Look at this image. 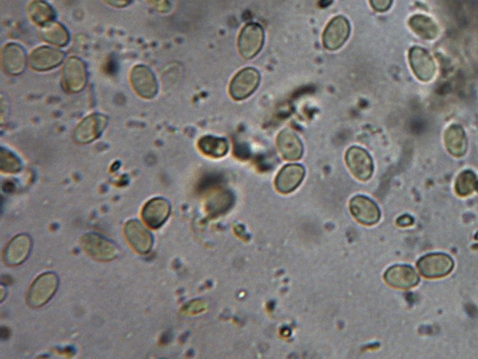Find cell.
<instances>
[{"instance_id": "cell-1", "label": "cell", "mask_w": 478, "mask_h": 359, "mask_svg": "<svg viewBox=\"0 0 478 359\" xmlns=\"http://www.w3.org/2000/svg\"><path fill=\"white\" fill-rule=\"evenodd\" d=\"M59 286V278L53 273L41 274L29 289L27 303L32 308H41L51 300Z\"/></svg>"}, {"instance_id": "cell-2", "label": "cell", "mask_w": 478, "mask_h": 359, "mask_svg": "<svg viewBox=\"0 0 478 359\" xmlns=\"http://www.w3.org/2000/svg\"><path fill=\"white\" fill-rule=\"evenodd\" d=\"M82 246L95 260L109 261L119 254L116 244L97 233L86 234L81 239Z\"/></svg>"}, {"instance_id": "cell-3", "label": "cell", "mask_w": 478, "mask_h": 359, "mask_svg": "<svg viewBox=\"0 0 478 359\" xmlns=\"http://www.w3.org/2000/svg\"><path fill=\"white\" fill-rule=\"evenodd\" d=\"M264 30L258 24H249L241 31L238 37V49L241 57L245 59L255 58L260 53L264 44Z\"/></svg>"}, {"instance_id": "cell-4", "label": "cell", "mask_w": 478, "mask_h": 359, "mask_svg": "<svg viewBox=\"0 0 478 359\" xmlns=\"http://www.w3.org/2000/svg\"><path fill=\"white\" fill-rule=\"evenodd\" d=\"M455 263L449 255L444 253L428 254L418 261L417 268L426 278H442L449 275L454 269Z\"/></svg>"}, {"instance_id": "cell-5", "label": "cell", "mask_w": 478, "mask_h": 359, "mask_svg": "<svg viewBox=\"0 0 478 359\" xmlns=\"http://www.w3.org/2000/svg\"><path fill=\"white\" fill-rule=\"evenodd\" d=\"M260 83V72L248 67L239 71L230 84V94L236 101L247 99L256 91Z\"/></svg>"}, {"instance_id": "cell-6", "label": "cell", "mask_w": 478, "mask_h": 359, "mask_svg": "<svg viewBox=\"0 0 478 359\" xmlns=\"http://www.w3.org/2000/svg\"><path fill=\"white\" fill-rule=\"evenodd\" d=\"M350 34V24L345 17H334L323 32V46L329 51L340 49L347 41Z\"/></svg>"}, {"instance_id": "cell-7", "label": "cell", "mask_w": 478, "mask_h": 359, "mask_svg": "<svg viewBox=\"0 0 478 359\" xmlns=\"http://www.w3.org/2000/svg\"><path fill=\"white\" fill-rule=\"evenodd\" d=\"M345 160L353 176L360 181H367L372 176L373 161L365 149L360 147H351L348 149Z\"/></svg>"}, {"instance_id": "cell-8", "label": "cell", "mask_w": 478, "mask_h": 359, "mask_svg": "<svg viewBox=\"0 0 478 359\" xmlns=\"http://www.w3.org/2000/svg\"><path fill=\"white\" fill-rule=\"evenodd\" d=\"M108 125V117L92 114L86 117L74 131V140L78 144H87L98 138Z\"/></svg>"}, {"instance_id": "cell-9", "label": "cell", "mask_w": 478, "mask_h": 359, "mask_svg": "<svg viewBox=\"0 0 478 359\" xmlns=\"http://www.w3.org/2000/svg\"><path fill=\"white\" fill-rule=\"evenodd\" d=\"M62 73V82L67 91H83L87 80L86 67L83 61L78 58L69 59L64 67Z\"/></svg>"}, {"instance_id": "cell-10", "label": "cell", "mask_w": 478, "mask_h": 359, "mask_svg": "<svg viewBox=\"0 0 478 359\" xmlns=\"http://www.w3.org/2000/svg\"><path fill=\"white\" fill-rule=\"evenodd\" d=\"M408 58L413 72L420 81H432L437 72V66L429 52L421 47H412L408 54Z\"/></svg>"}, {"instance_id": "cell-11", "label": "cell", "mask_w": 478, "mask_h": 359, "mask_svg": "<svg viewBox=\"0 0 478 359\" xmlns=\"http://www.w3.org/2000/svg\"><path fill=\"white\" fill-rule=\"evenodd\" d=\"M124 234H126L129 244L138 253H149L153 248V235L140 221H136V219H132L126 224Z\"/></svg>"}, {"instance_id": "cell-12", "label": "cell", "mask_w": 478, "mask_h": 359, "mask_svg": "<svg viewBox=\"0 0 478 359\" xmlns=\"http://www.w3.org/2000/svg\"><path fill=\"white\" fill-rule=\"evenodd\" d=\"M350 206L351 214L358 223L365 225H373L379 221L381 217L379 207L367 196H354L351 199Z\"/></svg>"}, {"instance_id": "cell-13", "label": "cell", "mask_w": 478, "mask_h": 359, "mask_svg": "<svg viewBox=\"0 0 478 359\" xmlns=\"http://www.w3.org/2000/svg\"><path fill=\"white\" fill-rule=\"evenodd\" d=\"M131 84L134 91L144 98L151 99L156 95L158 86L155 76L148 67L137 66L131 71Z\"/></svg>"}, {"instance_id": "cell-14", "label": "cell", "mask_w": 478, "mask_h": 359, "mask_svg": "<svg viewBox=\"0 0 478 359\" xmlns=\"http://www.w3.org/2000/svg\"><path fill=\"white\" fill-rule=\"evenodd\" d=\"M171 214V204L165 199L155 198L149 201L142 211L144 223L153 229L160 228Z\"/></svg>"}, {"instance_id": "cell-15", "label": "cell", "mask_w": 478, "mask_h": 359, "mask_svg": "<svg viewBox=\"0 0 478 359\" xmlns=\"http://www.w3.org/2000/svg\"><path fill=\"white\" fill-rule=\"evenodd\" d=\"M305 176V169L300 164H289L276 176V188L283 194L292 193L300 185Z\"/></svg>"}, {"instance_id": "cell-16", "label": "cell", "mask_w": 478, "mask_h": 359, "mask_svg": "<svg viewBox=\"0 0 478 359\" xmlns=\"http://www.w3.org/2000/svg\"><path fill=\"white\" fill-rule=\"evenodd\" d=\"M385 280L393 288L410 289L418 285L419 275L412 266H394L388 269Z\"/></svg>"}, {"instance_id": "cell-17", "label": "cell", "mask_w": 478, "mask_h": 359, "mask_svg": "<svg viewBox=\"0 0 478 359\" xmlns=\"http://www.w3.org/2000/svg\"><path fill=\"white\" fill-rule=\"evenodd\" d=\"M64 59V54L51 47H39L30 55L29 62L32 68L46 71L59 66Z\"/></svg>"}, {"instance_id": "cell-18", "label": "cell", "mask_w": 478, "mask_h": 359, "mask_svg": "<svg viewBox=\"0 0 478 359\" xmlns=\"http://www.w3.org/2000/svg\"><path fill=\"white\" fill-rule=\"evenodd\" d=\"M32 248V239L28 235L21 234L10 241L4 250V261L8 266H19L28 258Z\"/></svg>"}, {"instance_id": "cell-19", "label": "cell", "mask_w": 478, "mask_h": 359, "mask_svg": "<svg viewBox=\"0 0 478 359\" xmlns=\"http://www.w3.org/2000/svg\"><path fill=\"white\" fill-rule=\"evenodd\" d=\"M278 149L286 160L295 161L303 154V145L300 137L291 129H285L278 134L276 139Z\"/></svg>"}, {"instance_id": "cell-20", "label": "cell", "mask_w": 478, "mask_h": 359, "mask_svg": "<svg viewBox=\"0 0 478 359\" xmlns=\"http://www.w3.org/2000/svg\"><path fill=\"white\" fill-rule=\"evenodd\" d=\"M2 66L7 73H22L26 66V55L23 48L16 44H10L5 46L2 52Z\"/></svg>"}, {"instance_id": "cell-21", "label": "cell", "mask_w": 478, "mask_h": 359, "mask_svg": "<svg viewBox=\"0 0 478 359\" xmlns=\"http://www.w3.org/2000/svg\"><path fill=\"white\" fill-rule=\"evenodd\" d=\"M445 144L446 148L452 156H464L467 151V138L461 127L454 125L446 131Z\"/></svg>"}, {"instance_id": "cell-22", "label": "cell", "mask_w": 478, "mask_h": 359, "mask_svg": "<svg viewBox=\"0 0 478 359\" xmlns=\"http://www.w3.org/2000/svg\"><path fill=\"white\" fill-rule=\"evenodd\" d=\"M408 24L413 32L423 39H434L439 35V27L429 17L417 15L410 19Z\"/></svg>"}, {"instance_id": "cell-23", "label": "cell", "mask_w": 478, "mask_h": 359, "mask_svg": "<svg viewBox=\"0 0 478 359\" xmlns=\"http://www.w3.org/2000/svg\"><path fill=\"white\" fill-rule=\"evenodd\" d=\"M199 148L207 156L222 157L228 153V143L225 139L215 136H205L200 139Z\"/></svg>"}, {"instance_id": "cell-24", "label": "cell", "mask_w": 478, "mask_h": 359, "mask_svg": "<svg viewBox=\"0 0 478 359\" xmlns=\"http://www.w3.org/2000/svg\"><path fill=\"white\" fill-rule=\"evenodd\" d=\"M42 37L50 44L59 46H66L69 41L68 32L61 24L57 22H50L44 27Z\"/></svg>"}, {"instance_id": "cell-25", "label": "cell", "mask_w": 478, "mask_h": 359, "mask_svg": "<svg viewBox=\"0 0 478 359\" xmlns=\"http://www.w3.org/2000/svg\"><path fill=\"white\" fill-rule=\"evenodd\" d=\"M29 14L31 19L37 24L46 25L53 21L54 10L44 1H34L30 5Z\"/></svg>"}, {"instance_id": "cell-26", "label": "cell", "mask_w": 478, "mask_h": 359, "mask_svg": "<svg viewBox=\"0 0 478 359\" xmlns=\"http://www.w3.org/2000/svg\"><path fill=\"white\" fill-rule=\"evenodd\" d=\"M478 189L477 176L472 172L465 171L459 174L455 182V191L461 196H467Z\"/></svg>"}, {"instance_id": "cell-27", "label": "cell", "mask_w": 478, "mask_h": 359, "mask_svg": "<svg viewBox=\"0 0 478 359\" xmlns=\"http://www.w3.org/2000/svg\"><path fill=\"white\" fill-rule=\"evenodd\" d=\"M21 160L11 151L1 149V171L5 173H17L21 171Z\"/></svg>"}, {"instance_id": "cell-28", "label": "cell", "mask_w": 478, "mask_h": 359, "mask_svg": "<svg viewBox=\"0 0 478 359\" xmlns=\"http://www.w3.org/2000/svg\"><path fill=\"white\" fill-rule=\"evenodd\" d=\"M393 0H370L371 6L376 12H385L392 6Z\"/></svg>"}, {"instance_id": "cell-29", "label": "cell", "mask_w": 478, "mask_h": 359, "mask_svg": "<svg viewBox=\"0 0 478 359\" xmlns=\"http://www.w3.org/2000/svg\"><path fill=\"white\" fill-rule=\"evenodd\" d=\"M149 2H151L156 9L159 10V11H166L169 7V3L166 0H149Z\"/></svg>"}, {"instance_id": "cell-30", "label": "cell", "mask_w": 478, "mask_h": 359, "mask_svg": "<svg viewBox=\"0 0 478 359\" xmlns=\"http://www.w3.org/2000/svg\"><path fill=\"white\" fill-rule=\"evenodd\" d=\"M104 1L111 5V6L122 8V7L128 6L131 3V0H104Z\"/></svg>"}, {"instance_id": "cell-31", "label": "cell", "mask_w": 478, "mask_h": 359, "mask_svg": "<svg viewBox=\"0 0 478 359\" xmlns=\"http://www.w3.org/2000/svg\"><path fill=\"white\" fill-rule=\"evenodd\" d=\"M397 223L401 226H408L413 223V219L410 216H403L398 219Z\"/></svg>"}]
</instances>
